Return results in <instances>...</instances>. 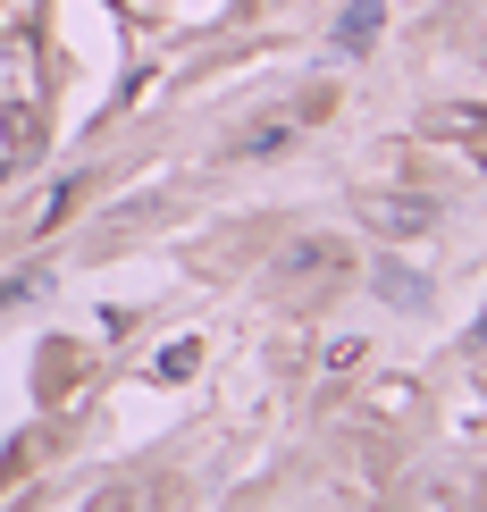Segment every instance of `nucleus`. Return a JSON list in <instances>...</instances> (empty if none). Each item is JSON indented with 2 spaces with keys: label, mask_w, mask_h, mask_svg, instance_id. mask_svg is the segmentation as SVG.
Listing matches in <instances>:
<instances>
[{
  "label": "nucleus",
  "mask_w": 487,
  "mask_h": 512,
  "mask_svg": "<svg viewBox=\"0 0 487 512\" xmlns=\"http://www.w3.org/2000/svg\"><path fill=\"white\" fill-rule=\"evenodd\" d=\"M362 219H370V236H429V227H437V202H412V194H362Z\"/></svg>",
  "instance_id": "nucleus-1"
},
{
  "label": "nucleus",
  "mask_w": 487,
  "mask_h": 512,
  "mask_svg": "<svg viewBox=\"0 0 487 512\" xmlns=\"http://www.w3.org/2000/svg\"><path fill=\"white\" fill-rule=\"evenodd\" d=\"M378 26H387V9H378V0H353V9L336 17V51H345V59H362L370 42H378Z\"/></svg>",
  "instance_id": "nucleus-2"
},
{
  "label": "nucleus",
  "mask_w": 487,
  "mask_h": 512,
  "mask_svg": "<svg viewBox=\"0 0 487 512\" xmlns=\"http://www.w3.org/2000/svg\"><path fill=\"white\" fill-rule=\"evenodd\" d=\"M336 269H345V252H336V244H303V252H286V261H278V286H294V277H336Z\"/></svg>",
  "instance_id": "nucleus-3"
},
{
  "label": "nucleus",
  "mask_w": 487,
  "mask_h": 512,
  "mask_svg": "<svg viewBox=\"0 0 487 512\" xmlns=\"http://www.w3.org/2000/svg\"><path fill=\"white\" fill-rule=\"evenodd\" d=\"M34 135H42V126H34V101H9V118H0V143H9V152H26Z\"/></svg>",
  "instance_id": "nucleus-4"
},
{
  "label": "nucleus",
  "mask_w": 487,
  "mask_h": 512,
  "mask_svg": "<svg viewBox=\"0 0 487 512\" xmlns=\"http://www.w3.org/2000/svg\"><path fill=\"white\" fill-rule=\"evenodd\" d=\"M378 286H387L395 303H420V277H404V269H395V261H378Z\"/></svg>",
  "instance_id": "nucleus-5"
},
{
  "label": "nucleus",
  "mask_w": 487,
  "mask_h": 512,
  "mask_svg": "<svg viewBox=\"0 0 487 512\" xmlns=\"http://www.w3.org/2000/svg\"><path fill=\"white\" fill-rule=\"evenodd\" d=\"M194 361H202V345H194V336H185V345H168V353H160V378H185V370H194Z\"/></svg>",
  "instance_id": "nucleus-6"
}]
</instances>
